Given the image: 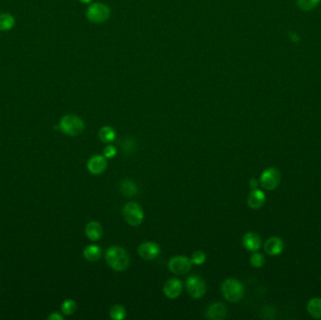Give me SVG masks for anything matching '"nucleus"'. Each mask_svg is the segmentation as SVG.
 <instances>
[{"label":"nucleus","mask_w":321,"mask_h":320,"mask_svg":"<svg viewBox=\"0 0 321 320\" xmlns=\"http://www.w3.org/2000/svg\"><path fill=\"white\" fill-rule=\"evenodd\" d=\"M106 260L107 264L117 271L127 269L130 265V257L127 252L119 246H112L107 250Z\"/></svg>","instance_id":"nucleus-1"},{"label":"nucleus","mask_w":321,"mask_h":320,"mask_svg":"<svg viewBox=\"0 0 321 320\" xmlns=\"http://www.w3.org/2000/svg\"><path fill=\"white\" fill-rule=\"evenodd\" d=\"M59 130L69 136H76L83 133L85 129V123L82 118L75 115H66L61 118L59 125Z\"/></svg>","instance_id":"nucleus-2"},{"label":"nucleus","mask_w":321,"mask_h":320,"mask_svg":"<svg viewBox=\"0 0 321 320\" xmlns=\"http://www.w3.org/2000/svg\"><path fill=\"white\" fill-rule=\"evenodd\" d=\"M222 293L228 301L237 302L243 298L244 288L240 281L229 278L222 285Z\"/></svg>","instance_id":"nucleus-3"},{"label":"nucleus","mask_w":321,"mask_h":320,"mask_svg":"<svg viewBox=\"0 0 321 320\" xmlns=\"http://www.w3.org/2000/svg\"><path fill=\"white\" fill-rule=\"evenodd\" d=\"M111 15L110 8L103 3H93L86 10V18L94 24L107 22Z\"/></svg>","instance_id":"nucleus-4"},{"label":"nucleus","mask_w":321,"mask_h":320,"mask_svg":"<svg viewBox=\"0 0 321 320\" xmlns=\"http://www.w3.org/2000/svg\"><path fill=\"white\" fill-rule=\"evenodd\" d=\"M123 216L130 225H139L144 220V212L137 203L129 202L123 208Z\"/></svg>","instance_id":"nucleus-5"},{"label":"nucleus","mask_w":321,"mask_h":320,"mask_svg":"<svg viewBox=\"0 0 321 320\" xmlns=\"http://www.w3.org/2000/svg\"><path fill=\"white\" fill-rule=\"evenodd\" d=\"M186 288L193 299H200L206 294L207 286L203 279L197 275H193L187 279Z\"/></svg>","instance_id":"nucleus-6"},{"label":"nucleus","mask_w":321,"mask_h":320,"mask_svg":"<svg viewBox=\"0 0 321 320\" xmlns=\"http://www.w3.org/2000/svg\"><path fill=\"white\" fill-rule=\"evenodd\" d=\"M192 267L191 259L187 256H178L172 257L168 262V268L177 275H183L190 271Z\"/></svg>","instance_id":"nucleus-7"},{"label":"nucleus","mask_w":321,"mask_h":320,"mask_svg":"<svg viewBox=\"0 0 321 320\" xmlns=\"http://www.w3.org/2000/svg\"><path fill=\"white\" fill-rule=\"evenodd\" d=\"M281 181V175L276 168H268L261 174L260 182L264 189L268 191L274 190L278 187Z\"/></svg>","instance_id":"nucleus-8"},{"label":"nucleus","mask_w":321,"mask_h":320,"mask_svg":"<svg viewBox=\"0 0 321 320\" xmlns=\"http://www.w3.org/2000/svg\"><path fill=\"white\" fill-rule=\"evenodd\" d=\"M160 246L153 241H147L138 247V254L145 260L155 259L160 255Z\"/></svg>","instance_id":"nucleus-9"},{"label":"nucleus","mask_w":321,"mask_h":320,"mask_svg":"<svg viewBox=\"0 0 321 320\" xmlns=\"http://www.w3.org/2000/svg\"><path fill=\"white\" fill-rule=\"evenodd\" d=\"M182 281L177 278L168 280L163 287V293L168 299H177L182 294Z\"/></svg>","instance_id":"nucleus-10"},{"label":"nucleus","mask_w":321,"mask_h":320,"mask_svg":"<svg viewBox=\"0 0 321 320\" xmlns=\"http://www.w3.org/2000/svg\"><path fill=\"white\" fill-rule=\"evenodd\" d=\"M107 167V158L105 156L95 155L87 161V169L93 175H100L104 173Z\"/></svg>","instance_id":"nucleus-11"},{"label":"nucleus","mask_w":321,"mask_h":320,"mask_svg":"<svg viewBox=\"0 0 321 320\" xmlns=\"http://www.w3.org/2000/svg\"><path fill=\"white\" fill-rule=\"evenodd\" d=\"M285 248L283 240L277 237H271L264 244L265 252L269 256H279Z\"/></svg>","instance_id":"nucleus-12"},{"label":"nucleus","mask_w":321,"mask_h":320,"mask_svg":"<svg viewBox=\"0 0 321 320\" xmlns=\"http://www.w3.org/2000/svg\"><path fill=\"white\" fill-rule=\"evenodd\" d=\"M265 201H266L265 193L258 189L252 190L247 199L248 206L253 210H259L260 208H262L263 205L265 204Z\"/></svg>","instance_id":"nucleus-13"},{"label":"nucleus","mask_w":321,"mask_h":320,"mask_svg":"<svg viewBox=\"0 0 321 320\" xmlns=\"http://www.w3.org/2000/svg\"><path fill=\"white\" fill-rule=\"evenodd\" d=\"M227 313V308L224 303L216 302L212 304L207 311V318L209 320H224Z\"/></svg>","instance_id":"nucleus-14"},{"label":"nucleus","mask_w":321,"mask_h":320,"mask_svg":"<svg viewBox=\"0 0 321 320\" xmlns=\"http://www.w3.org/2000/svg\"><path fill=\"white\" fill-rule=\"evenodd\" d=\"M242 245L250 252H257L261 247V239L256 233H247L242 238Z\"/></svg>","instance_id":"nucleus-15"},{"label":"nucleus","mask_w":321,"mask_h":320,"mask_svg":"<svg viewBox=\"0 0 321 320\" xmlns=\"http://www.w3.org/2000/svg\"><path fill=\"white\" fill-rule=\"evenodd\" d=\"M86 235L90 240L97 241L102 239L103 236V227L98 222H90L86 224L85 229Z\"/></svg>","instance_id":"nucleus-16"},{"label":"nucleus","mask_w":321,"mask_h":320,"mask_svg":"<svg viewBox=\"0 0 321 320\" xmlns=\"http://www.w3.org/2000/svg\"><path fill=\"white\" fill-rule=\"evenodd\" d=\"M83 255L87 261L95 262V261H98L102 256V250L99 246L91 244V245L86 246V248L84 249Z\"/></svg>","instance_id":"nucleus-17"},{"label":"nucleus","mask_w":321,"mask_h":320,"mask_svg":"<svg viewBox=\"0 0 321 320\" xmlns=\"http://www.w3.org/2000/svg\"><path fill=\"white\" fill-rule=\"evenodd\" d=\"M307 311L312 318L321 320V299H311L307 303Z\"/></svg>","instance_id":"nucleus-18"},{"label":"nucleus","mask_w":321,"mask_h":320,"mask_svg":"<svg viewBox=\"0 0 321 320\" xmlns=\"http://www.w3.org/2000/svg\"><path fill=\"white\" fill-rule=\"evenodd\" d=\"M137 190L138 189H137L136 184L132 180L126 179V180L122 181L120 184V191L127 197H133V196L136 195Z\"/></svg>","instance_id":"nucleus-19"},{"label":"nucleus","mask_w":321,"mask_h":320,"mask_svg":"<svg viewBox=\"0 0 321 320\" xmlns=\"http://www.w3.org/2000/svg\"><path fill=\"white\" fill-rule=\"evenodd\" d=\"M99 137L104 143H112L116 139V131L112 127L105 126L100 130Z\"/></svg>","instance_id":"nucleus-20"},{"label":"nucleus","mask_w":321,"mask_h":320,"mask_svg":"<svg viewBox=\"0 0 321 320\" xmlns=\"http://www.w3.org/2000/svg\"><path fill=\"white\" fill-rule=\"evenodd\" d=\"M15 19L10 13H2L0 15V30L8 31L14 27Z\"/></svg>","instance_id":"nucleus-21"},{"label":"nucleus","mask_w":321,"mask_h":320,"mask_svg":"<svg viewBox=\"0 0 321 320\" xmlns=\"http://www.w3.org/2000/svg\"><path fill=\"white\" fill-rule=\"evenodd\" d=\"M110 317L114 320H122L126 318V310L121 304H116L110 310Z\"/></svg>","instance_id":"nucleus-22"},{"label":"nucleus","mask_w":321,"mask_h":320,"mask_svg":"<svg viewBox=\"0 0 321 320\" xmlns=\"http://www.w3.org/2000/svg\"><path fill=\"white\" fill-rule=\"evenodd\" d=\"M76 308V302L74 299H66L61 305V312L65 316H72L75 314Z\"/></svg>","instance_id":"nucleus-23"},{"label":"nucleus","mask_w":321,"mask_h":320,"mask_svg":"<svg viewBox=\"0 0 321 320\" xmlns=\"http://www.w3.org/2000/svg\"><path fill=\"white\" fill-rule=\"evenodd\" d=\"M320 2L321 0H298V5L303 11H311L315 9Z\"/></svg>","instance_id":"nucleus-24"},{"label":"nucleus","mask_w":321,"mask_h":320,"mask_svg":"<svg viewBox=\"0 0 321 320\" xmlns=\"http://www.w3.org/2000/svg\"><path fill=\"white\" fill-rule=\"evenodd\" d=\"M250 262L254 267H261L265 263V258L262 254L254 252V254L250 257Z\"/></svg>","instance_id":"nucleus-25"},{"label":"nucleus","mask_w":321,"mask_h":320,"mask_svg":"<svg viewBox=\"0 0 321 320\" xmlns=\"http://www.w3.org/2000/svg\"><path fill=\"white\" fill-rule=\"evenodd\" d=\"M207 256L202 251H195L191 257V262L194 265H202L206 261Z\"/></svg>","instance_id":"nucleus-26"},{"label":"nucleus","mask_w":321,"mask_h":320,"mask_svg":"<svg viewBox=\"0 0 321 320\" xmlns=\"http://www.w3.org/2000/svg\"><path fill=\"white\" fill-rule=\"evenodd\" d=\"M116 154H117V149L114 146L108 145L104 150V155L107 159L114 158L116 156Z\"/></svg>","instance_id":"nucleus-27"},{"label":"nucleus","mask_w":321,"mask_h":320,"mask_svg":"<svg viewBox=\"0 0 321 320\" xmlns=\"http://www.w3.org/2000/svg\"><path fill=\"white\" fill-rule=\"evenodd\" d=\"M134 147H135V143H134V141L133 139H125V140L123 141L122 150H124L125 152H127V153H128V152H132L133 150L134 149Z\"/></svg>","instance_id":"nucleus-28"},{"label":"nucleus","mask_w":321,"mask_h":320,"mask_svg":"<svg viewBox=\"0 0 321 320\" xmlns=\"http://www.w3.org/2000/svg\"><path fill=\"white\" fill-rule=\"evenodd\" d=\"M47 319L49 320H63V317L59 313L54 312Z\"/></svg>","instance_id":"nucleus-29"},{"label":"nucleus","mask_w":321,"mask_h":320,"mask_svg":"<svg viewBox=\"0 0 321 320\" xmlns=\"http://www.w3.org/2000/svg\"><path fill=\"white\" fill-rule=\"evenodd\" d=\"M250 187L254 190V189H257V181L256 179H251L250 181Z\"/></svg>","instance_id":"nucleus-30"},{"label":"nucleus","mask_w":321,"mask_h":320,"mask_svg":"<svg viewBox=\"0 0 321 320\" xmlns=\"http://www.w3.org/2000/svg\"><path fill=\"white\" fill-rule=\"evenodd\" d=\"M81 3H83V4H88V3H90L92 0H79Z\"/></svg>","instance_id":"nucleus-31"}]
</instances>
